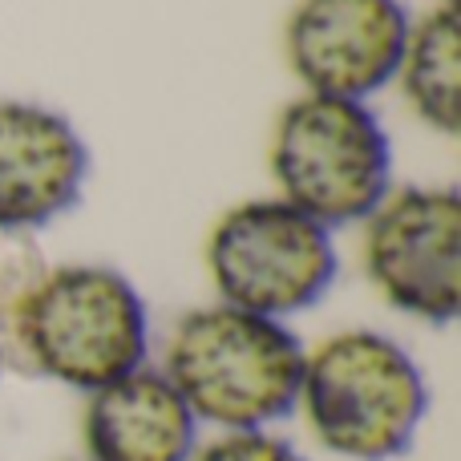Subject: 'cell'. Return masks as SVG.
<instances>
[{"label":"cell","instance_id":"1","mask_svg":"<svg viewBox=\"0 0 461 461\" xmlns=\"http://www.w3.org/2000/svg\"><path fill=\"white\" fill-rule=\"evenodd\" d=\"M0 340L29 373L94 393L146 365L150 312L110 263H57L13 295Z\"/></svg>","mask_w":461,"mask_h":461},{"label":"cell","instance_id":"2","mask_svg":"<svg viewBox=\"0 0 461 461\" xmlns=\"http://www.w3.org/2000/svg\"><path fill=\"white\" fill-rule=\"evenodd\" d=\"M158 368L199 425L219 433L271 429L295 413L303 344L287 320L215 300L175 320Z\"/></svg>","mask_w":461,"mask_h":461},{"label":"cell","instance_id":"3","mask_svg":"<svg viewBox=\"0 0 461 461\" xmlns=\"http://www.w3.org/2000/svg\"><path fill=\"white\" fill-rule=\"evenodd\" d=\"M295 409L320 449L344 461H393L413 446L429 384L405 344L376 328H340L303 348Z\"/></svg>","mask_w":461,"mask_h":461},{"label":"cell","instance_id":"4","mask_svg":"<svg viewBox=\"0 0 461 461\" xmlns=\"http://www.w3.org/2000/svg\"><path fill=\"white\" fill-rule=\"evenodd\" d=\"M276 194L320 227H352L389 194L393 146L368 102L300 94L267 138Z\"/></svg>","mask_w":461,"mask_h":461},{"label":"cell","instance_id":"5","mask_svg":"<svg viewBox=\"0 0 461 461\" xmlns=\"http://www.w3.org/2000/svg\"><path fill=\"white\" fill-rule=\"evenodd\" d=\"M219 303L287 320L328 295L340 271L332 230L279 194L243 199L215 219L203 247Z\"/></svg>","mask_w":461,"mask_h":461},{"label":"cell","instance_id":"6","mask_svg":"<svg viewBox=\"0 0 461 461\" xmlns=\"http://www.w3.org/2000/svg\"><path fill=\"white\" fill-rule=\"evenodd\" d=\"M360 227V267L376 295L421 324H454L461 312V194L454 186H389Z\"/></svg>","mask_w":461,"mask_h":461},{"label":"cell","instance_id":"7","mask_svg":"<svg viewBox=\"0 0 461 461\" xmlns=\"http://www.w3.org/2000/svg\"><path fill=\"white\" fill-rule=\"evenodd\" d=\"M405 37L401 0H295L284 24V57L303 94L368 102L393 86Z\"/></svg>","mask_w":461,"mask_h":461},{"label":"cell","instance_id":"8","mask_svg":"<svg viewBox=\"0 0 461 461\" xmlns=\"http://www.w3.org/2000/svg\"><path fill=\"white\" fill-rule=\"evenodd\" d=\"M89 150L53 105L0 97V235L41 230L77 207Z\"/></svg>","mask_w":461,"mask_h":461},{"label":"cell","instance_id":"9","mask_svg":"<svg viewBox=\"0 0 461 461\" xmlns=\"http://www.w3.org/2000/svg\"><path fill=\"white\" fill-rule=\"evenodd\" d=\"M81 446L86 461H191L199 421L167 373L142 365L86 393Z\"/></svg>","mask_w":461,"mask_h":461},{"label":"cell","instance_id":"10","mask_svg":"<svg viewBox=\"0 0 461 461\" xmlns=\"http://www.w3.org/2000/svg\"><path fill=\"white\" fill-rule=\"evenodd\" d=\"M401 97L417 122L438 134H457L461 126V21L457 5H438L409 21L397 77Z\"/></svg>","mask_w":461,"mask_h":461},{"label":"cell","instance_id":"11","mask_svg":"<svg viewBox=\"0 0 461 461\" xmlns=\"http://www.w3.org/2000/svg\"><path fill=\"white\" fill-rule=\"evenodd\" d=\"M191 461H303V454L271 429H247V433H219L211 441H199Z\"/></svg>","mask_w":461,"mask_h":461},{"label":"cell","instance_id":"12","mask_svg":"<svg viewBox=\"0 0 461 461\" xmlns=\"http://www.w3.org/2000/svg\"><path fill=\"white\" fill-rule=\"evenodd\" d=\"M0 365H5V340H0Z\"/></svg>","mask_w":461,"mask_h":461},{"label":"cell","instance_id":"13","mask_svg":"<svg viewBox=\"0 0 461 461\" xmlns=\"http://www.w3.org/2000/svg\"><path fill=\"white\" fill-rule=\"evenodd\" d=\"M438 5H457V0H438Z\"/></svg>","mask_w":461,"mask_h":461}]
</instances>
